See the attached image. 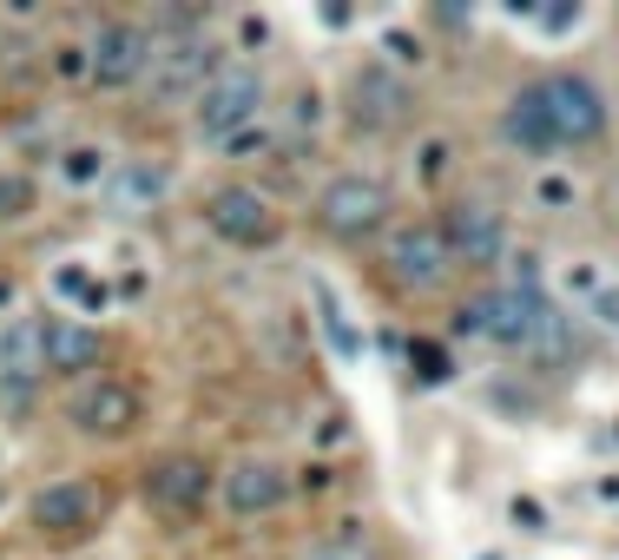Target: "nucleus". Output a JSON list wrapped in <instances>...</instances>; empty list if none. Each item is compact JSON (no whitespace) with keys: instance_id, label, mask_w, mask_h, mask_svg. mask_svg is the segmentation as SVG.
Instances as JSON below:
<instances>
[{"instance_id":"obj_7","label":"nucleus","mask_w":619,"mask_h":560,"mask_svg":"<svg viewBox=\"0 0 619 560\" xmlns=\"http://www.w3.org/2000/svg\"><path fill=\"white\" fill-rule=\"evenodd\" d=\"M383 264H389V284L409 290V297L442 290L449 271H455L449 238H442V218H402V224H389V238H383Z\"/></svg>"},{"instance_id":"obj_28","label":"nucleus","mask_w":619,"mask_h":560,"mask_svg":"<svg viewBox=\"0 0 619 560\" xmlns=\"http://www.w3.org/2000/svg\"><path fill=\"white\" fill-rule=\"evenodd\" d=\"M449 172V139H429L422 145V178H442Z\"/></svg>"},{"instance_id":"obj_6","label":"nucleus","mask_w":619,"mask_h":560,"mask_svg":"<svg viewBox=\"0 0 619 560\" xmlns=\"http://www.w3.org/2000/svg\"><path fill=\"white\" fill-rule=\"evenodd\" d=\"M389 211H396V198H389V185L376 172H336L317 191V224L330 238H343V244H363V238L389 231Z\"/></svg>"},{"instance_id":"obj_29","label":"nucleus","mask_w":619,"mask_h":560,"mask_svg":"<svg viewBox=\"0 0 619 560\" xmlns=\"http://www.w3.org/2000/svg\"><path fill=\"white\" fill-rule=\"evenodd\" d=\"M290 119L317 132V125H323V99H317V92H297V112H290Z\"/></svg>"},{"instance_id":"obj_1","label":"nucleus","mask_w":619,"mask_h":560,"mask_svg":"<svg viewBox=\"0 0 619 560\" xmlns=\"http://www.w3.org/2000/svg\"><path fill=\"white\" fill-rule=\"evenodd\" d=\"M607 125H614L607 92H600L587 73H574V66H554V73L528 79V86L501 106V139H508L515 152H528V158L587 152V145L607 139Z\"/></svg>"},{"instance_id":"obj_8","label":"nucleus","mask_w":619,"mask_h":560,"mask_svg":"<svg viewBox=\"0 0 619 560\" xmlns=\"http://www.w3.org/2000/svg\"><path fill=\"white\" fill-rule=\"evenodd\" d=\"M205 231L224 238V244H237V251H270V244L284 238V211H277L270 191L231 178V185L205 191Z\"/></svg>"},{"instance_id":"obj_19","label":"nucleus","mask_w":619,"mask_h":560,"mask_svg":"<svg viewBox=\"0 0 619 560\" xmlns=\"http://www.w3.org/2000/svg\"><path fill=\"white\" fill-rule=\"evenodd\" d=\"M106 172H112V158H106L99 145H66V152H59V178H66L73 191H99Z\"/></svg>"},{"instance_id":"obj_11","label":"nucleus","mask_w":619,"mask_h":560,"mask_svg":"<svg viewBox=\"0 0 619 560\" xmlns=\"http://www.w3.org/2000/svg\"><path fill=\"white\" fill-rule=\"evenodd\" d=\"M139 488H145V508H152V515L185 521V515H198V508L218 495V469H211L205 455H158Z\"/></svg>"},{"instance_id":"obj_24","label":"nucleus","mask_w":619,"mask_h":560,"mask_svg":"<svg viewBox=\"0 0 619 560\" xmlns=\"http://www.w3.org/2000/svg\"><path fill=\"white\" fill-rule=\"evenodd\" d=\"M383 59H389L396 73H409V66H422V40H409L402 26H389V33H383Z\"/></svg>"},{"instance_id":"obj_15","label":"nucleus","mask_w":619,"mask_h":560,"mask_svg":"<svg viewBox=\"0 0 619 560\" xmlns=\"http://www.w3.org/2000/svg\"><path fill=\"white\" fill-rule=\"evenodd\" d=\"M165 198H172V165H158V158H112V172L99 185V205L112 218H152Z\"/></svg>"},{"instance_id":"obj_13","label":"nucleus","mask_w":619,"mask_h":560,"mask_svg":"<svg viewBox=\"0 0 619 560\" xmlns=\"http://www.w3.org/2000/svg\"><path fill=\"white\" fill-rule=\"evenodd\" d=\"M26 515H33V528H40V535L79 541V535H92V528H99V515H106V488H99V482H86V475H59V482H46V488L26 502Z\"/></svg>"},{"instance_id":"obj_17","label":"nucleus","mask_w":619,"mask_h":560,"mask_svg":"<svg viewBox=\"0 0 619 560\" xmlns=\"http://www.w3.org/2000/svg\"><path fill=\"white\" fill-rule=\"evenodd\" d=\"M99 363V330L73 317H46V370H92Z\"/></svg>"},{"instance_id":"obj_30","label":"nucleus","mask_w":619,"mask_h":560,"mask_svg":"<svg viewBox=\"0 0 619 560\" xmlns=\"http://www.w3.org/2000/svg\"><path fill=\"white\" fill-rule=\"evenodd\" d=\"M594 317H600L607 330H619V290H600V297H594Z\"/></svg>"},{"instance_id":"obj_20","label":"nucleus","mask_w":619,"mask_h":560,"mask_svg":"<svg viewBox=\"0 0 619 560\" xmlns=\"http://www.w3.org/2000/svg\"><path fill=\"white\" fill-rule=\"evenodd\" d=\"M59 290L86 310V317H106L112 310V290H106V277H92V271H79V264H66L59 271Z\"/></svg>"},{"instance_id":"obj_12","label":"nucleus","mask_w":619,"mask_h":560,"mask_svg":"<svg viewBox=\"0 0 619 560\" xmlns=\"http://www.w3.org/2000/svg\"><path fill=\"white\" fill-rule=\"evenodd\" d=\"M218 502L231 521H264L290 502V475L270 455H237L231 469H218Z\"/></svg>"},{"instance_id":"obj_3","label":"nucleus","mask_w":619,"mask_h":560,"mask_svg":"<svg viewBox=\"0 0 619 560\" xmlns=\"http://www.w3.org/2000/svg\"><path fill=\"white\" fill-rule=\"evenodd\" d=\"M264 106H270V79H264V66H251V59H224V66L211 73V86L198 92V106H191V132L211 139V145H231L237 132H251V125L264 119Z\"/></svg>"},{"instance_id":"obj_9","label":"nucleus","mask_w":619,"mask_h":560,"mask_svg":"<svg viewBox=\"0 0 619 560\" xmlns=\"http://www.w3.org/2000/svg\"><path fill=\"white\" fill-rule=\"evenodd\" d=\"M66 422H73V436H86V442H119V436L139 429V389H132L125 376L92 370V376H79V383L66 389Z\"/></svg>"},{"instance_id":"obj_18","label":"nucleus","mask_w":619,"mask_h":560,"mask_svg":"<svg viewBox=\"0 0 619 560\" xmlns=\"http://www.w3.org/2000/svg\"><path fill=\"white\" fill-rule=\"evenodd\" d=\"M310 297H317V323H323V337L336 343V356H363V337H356V323H350L343 297H336L323 277H310Z\"/></svg>"},{"instance_id":"obj_21","label":"nucleus","mask_w":619,"mask_h":560,"mask_svg":"<svg viewBox=\"0 0 619 560\" xmlns=\"http://www.w3.org/2000/svg\"><path fill=\"white\" fill-rule=\"evenodd\" d=\"M574 198H581V185H574L567 172H541V178H534V205H541V211H574Z\"/></svg>"},{"instance_id":"obj_5","label":"nucleus","mask_w":619,"mask_h":560,"mask_svg":"<svg viewBox=\"0 0 619 560\" xmlns=\"http://www.w3.org/2000/svg\"><path fill=\"white\" fill-rule=\"evenodd\" d=\"M224 66V46L211 40V33H172V40H158V53H152V73H145V92L158 99V106H198V92L211 86V73Z\"/></svg>"},{"instance_id":"obj_23","label":"nucleus","mask_w":619,"mask_h":560,"mask_svg":"<svg viewBox=\"0 0 619 560\" xmlns=\"http://www.w3.org/2000/svg\"><path fill=\"white\" fill-rule=\"evenodd\" d=\"M303 560H376V548H369V541H356V535H336V541L303 548Z\"/></svg>"},{"instance_id":"obj_22","label":"nucleus","mask_w":619,"mask_h":560,"mask_svg":"<svg viewBox=\"0 0 619 560\" xmlns=\"http://www.w3.org/2000/svg\"><path fill=\"white\" fill-rule=\"evenodd\" d=\"M26 211H33V178L26 172H0V224H13Z\"/></svg>"},{"instance_id":"obj_14","label":"nucleus","mask_w":619,"mask_h":560,"mask_svg":"<svg viewBox=\"0 0 619 560\" xmlns=\"http://www.w3.org/2000/svg\"><path fill=\"white\" fill-rule=\"evenodd\" d=\"M442 238H449V257L468 264V271H495V264L508 257V218H501L488 198H462V205H449Z\"/></svg>"},{"instance_id":"obj_16","label":"nucleus","mask_w":619,"mask_h":560,"mask_svg":"<svg viewBox=\"0 0 619 560\" xmlns=\"http://www.w3.org/2000/svg\"><path fill=\"white\" fill-rule=\"evenodd\" d=\"M40 370H46V317L13 310V317L0 323V376H7V383H26V376H40Z\"/></svg>"},{"instance_id":"obj_10","label":"nucleus","mask_w":619,"mask_h":560,"mask_svg":"<svg viewBox=\"0 0 619 560\" xmlns=\"http://www.w3.org/2000/svg\"><path fill=\"white\" fill-rule=\"evenodd\" d=\"M343 112H350L356 132H389V125H402V112H409V79H402L389 59H363V66H350V79H343Z\"/></svg>"},{"instance_id":"obj_27","label":"nucleus","mask_w":619,"mask_h":560,"mask_svg":"<svg viewBox=\"0 0 619 560\" xmlns=\"http://www.w3.org/2000/svg\"><path fill=\"white\" fill-rule=\"evenodd\" d=\"M224 152H231V158H257V152H270V132H264V125H251V132H237Z\"/></svg>"},{"instance_id":"obj_25","label":"nucleus","mask_w":619,"mask_h":560,"mask_svg":"<svg viewBox=\"0 0 619 560\" xmlns=\"http://www.w3.org/2000/svg\"><path fill=\"white\" fill-rule=\"evenodd\" d=\"M409 363H416V376H422V383H449V350H442V343H416V350H409Z\"/></svg>"},{"instance_id":"obj_31","label":"nucleus","mask_w":619,"mask_h":560,"mask_svg":"<svg viewBox=\"0 0 619 560\" xmlns=\"http://www.w3.org/2000/svg\"><path fill=\"white\" fill-rule=\"evenodd\" d=\"M0 304H7V284H0Z\"/></svg>"},{"instance_id":"obj_4","label":"nucleus","mask_w":619,"mask_h":560,"mask_svg":"<svg viewBox=\"0 0 619 560\" xmlns=\"http://www.w3.org/2000/svg\"><path fill=\"white\" fill-rule=\"evenodd\" d=\"M152 53H158V33L132 13H112L86 33V79L99 92H132V86H145Z\"/></svg>"},{"instance_id":"obj_2","label":"nucleus","mask_w":619,"mask_h":560,"mask_svg":"<svg viewBox=\"0 0 619 560\" xmlns=\"http://www.w3.org/2000/svg\"><path fill=\"white\" fill-rule=\"evenodd\" d=\"M548 330H554V310H548V290H541L534 257H521L515 277L475 290L455 310V337H475V343H495V350H534Z\"/></svg>"},{"instance_id":"obj_26","label":"nucleus","mask_w":619,"mask_h":560,"mask_svg":"<svg viewBox=\"0 0 619 560\" xmlns=\"http://www.w3.org/2000/svg\"><path fill=\"white\" fill-rule=\"evenodd\" d=\"M508 515H515V528H528V535H541V528H548V508H541L534 495H515V502H508Z\"/></svg>"}]
</instances>
